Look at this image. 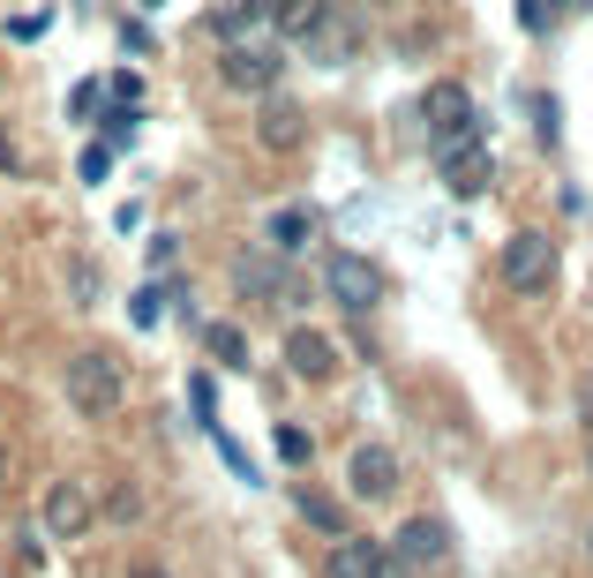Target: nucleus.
<instances>
[{
    "label": "nucleus",
    "mask_w": 593,
    "mask_h": 578,
    "mask_svg": "<svg viewBox=\"0 0 593 578\" xmlns=\"http://www.w3.org/2000/svg\"><path fill=\"white\" fill-rule=\"evenodd\" d=\"M61 391H68V406L84 413V421H106V413L128 406V361L106 353V346H84V353H68Z\"/></svg>",
    "instance_id": "nucleus-1"
},
{
    "label": "nucleus",
    "mask_w": 593,
    "mask_h": 578,
    "mask_svg": "<svg viewBox=\"0 0 593 578\" xmlns=\"http://www.w3.org/2000/svg\"><path fill=\"white\" fill-rule=\"evenodd\" d=\"M90 526H98V495H90V481H53V489L39 495V534L45 541H84Z\"/></svg>",
    "instance_id": "nucleus-2"
},
{
    "label": "nucleus",
    "mask_w": 593,
    "mask_h": 578,
    "mask_svg": "<svg viewBox=\"0 0 593 578\" xmlns=\"http://www.w3.org/2000/svg\"><path fill=\"white\" fill-rule=\"evenodd\" d=\"M504 286L526 293V301H541V293L556 286V241H549V233L526 226V233H510V241H504Z\"/></svg>",
    "instance_id": "nucleus-3"
},
{
    "label": "nucleus",
    "mask_w": 593,
    "mask_h": 578,
    "mask_svg": "<svg viewBox=\"0 0 593 578\" xmlns=\"http://www.w3.org/2000/svg\"><path fill=\"white\" fill-rule=\"evenodd\" d=\"M421 121H428V143H436V151H451V143H473V135H481V121H473V90H466V83H428Z\"/></svg>",
    "instance_id": "nucleus-4"
},
{
    "label": "nucleus",
    "mask_w": 593,
    "mask_h": 578,
    "mask_svg": "<svg viewBox=\"0 0 593 578\" xmlns=\"http://www.w3.org/2000/svg\"><path fill=\"white\" fill-rule=\"evenodd\" d=\"M323 293L339 301V308H353V316H369L383 301V271L369 263V255H353V248H339L331 263H323Z\"/></svg>",
    "instance_id": "nucleus-5"
},
{
    "label": "nucleus",
    "mask_w": 593,
    "mask_h": 578,
    "mask_svg": "<svg viewBox=\"0 0 593 578\" xmlns=\"http://www.w3.org/2000/svg\"><path fill=\"white\" fill-rule=\"evenodd\" d=\"M218 76L233 83V90H271V83L286 76V53H278V39H249V45H218Z\"/></svg>",
    "instance_id": "nucleus-6"
},
{
    "label": "nucleus",
    "mask_w": 593,
    "mask_h": 578,
    "mask_svg": "<svg viewBox=\"0 0 593 578\" xmlns=\"http://www.w3.org/2000/svg\"><path fill=\"white\" fill-rule=\"evenodd\" d=\"M443 556H451L443 519H406V526L391 534V564H398V571H436Z\"/></svg>",
    "instance_id": "nucleus-7"
},
{
    "label": "nucleus",
    "mask_w": 593,
    "mask_h": 578,
    "mask_svg": "<svg viewBox=\"0 0 593 578\" xmlns=\"http://www.w3.org/2000/svg\"><path fill=\"white\" fill-rule=\"evenodd\" d=\"M345 489L361 495V503H383V495L398 489V451L391 444H361V451L345 458Z\"/></svg>",
    "instance_id": "nucleus-8"
},
{
    "label": "nucleus",
    "mask_w": 593,
    "mask_h": 578,
    "mask_svg": "<svg viewBox=\"0 0 593 578\" xmlns=\"http://www.w3.org/2000/svg\"><path fill=\"white\" fill-rule=\"evenodd\" d=\"M218 45H249V39H278V8L271 0H226L211 15Z\"/></svg>",
    "instance_id": "nucleus-9"
},
{
    "label": "nucleus",
    "mask_w": 593,
    "mask_h": 578,
    "mask_svg": "<svg viewBox=\"0 0 593 578\" xmlns=\"http://www.w3.org/2000/svg\"><path fill=\"white\" fill-rule=\"evenodd\" d=\"M436 165H443V188H451V196H481L488 173H496V159H488L481 135H473V143H451V151H436Z\"/></svg>",
    "instance_id": "nucleus-10"
},
{
    "label": "nucleus",
    "mask_w": 593,
    "mask_h": 578,
    "mask_svg": "<svg viewBox=\"0 0 593 578\" xmlns=\"http://www.w3.org/2000/svg\"><path fill=\"white\" fill-rule=\"evenodd\" d=\"M391 571H398L391 548L383 541H361V534L331 541V564H323V578H391Z\"/></svg>",
    "instance_id": "nucleus-11"
},
{
    "label": "nucleus",
    "mask_w": 593,
    "mask_h": 578,
    "mask_svg": "<svg viewBox=\"0 0 593 578\" xmlns=\"http://www.w3.org/2000/svg\"><path fill=\"white\" fill-rule=\"evenodd\" d=\"M286 369L300 383H331L339 375V346L323 338V330H286Z\"/></svg>",
    "instance_id": "nucleus-12"
},
{
    "label": "nucleus",
    "mask_w": 593,
    "mask_h": 578,
    "mask_svg": "<svg viewBox=\"0 0 593 578\" xmlns=\"http://www.w3.org/2000/svg\"><path fill=\"white\" fill-rule=\"evenodd\" d=\"M308 241H316V210L308 204H278L263 218V248H271V255H300Z\"/></svg>",
    "instance_id": "nucleus-13"
},
{
    "label": "nucleus",
    "mask_w": 593,
    "mask_h": 578,
    "mask_svg": "<svg viewBox=\"0 0 593 578\" xmlns=\"http://www.w3.org/2000/svg\"><path fill=\"white\" fill-rule=\"evenodd\" d=\"M255 143H263V151H300V106H294V98H263V113H255Z\"/></svg>",
    "instance_id": "nucleus-14"
},
{
    "label": "nucleus",
    "mask_w": 593,
    "mask_h": 578,
    "mask_svg": "<svg viewBox=\"0 0 593 578\" xmlns=\"http://www.w3.org/2000/svg\"><path fill=\"white\" fill-rule=\"evenodd\" d=\"M271 8H278V39H294V45H308L331 23V0H271Z\"/></svg>",
    "instance_id": "nucleus-15"
},
{
    "label": "nucleus",
    "mask_w": 593,
    "mask_h": 578,
    "mask_svg": "<svg viewBox=\"0 0 593 578\" xmlns=\"http://www.w3.org/2000/svg\"><path fill=\"white\" fill-rule=\"evenodd\" d=\"M233 286L263 293V301H286V271H278L271 255H241V263H233Z\"/></svg>",
    "instance_id": "nucleus-16"
},
{
    "label": "nucleus",
    "mask_w": 593,
    "mask_h": 578,
    "mask_svg": "<svg viewBox=\"0 0 593 578\" xmlns=\"http://www.w3.org/2000/svg\"><path fill=\"white\" fill-rule=\"evenodd\" d=\"M204 353L218 369H249V330L241 324H204Z\"/></svg>",
    "instance_id": "nucleus-17"
},
{
    "label": "nucleus",
    "mask_w": 593,
    "mask_h": 578,
    "mask_svg": "<svg viewBox=\"0 0 593 578\" xmlns=\"http://www.w3.org/2000/svg\"><path fill=\"white\" fill-rule=\"evenodd\" d=\"M294 503H300V519H308V526H323V534H331V541H345V511H339V503H331V495L300 489Z\"/></svg>",
    "instance_id": "nucleus-18"
},
{
    "label": "nucleus",
    "mask_w": 593,
    "mask_h": 578,
    "mask_svg": "<svg viewBox=\"0 0 593 578\" xmlns=\"http://www.w3.org/2000/svg\"><path fill=\"white\" fill-rule=\"evenodd\" d=\"M278 458H286V466H308V458H316V444H308L300 421H278Z\"/></svg>",
    "instance_id": "nucleus-19"
},
{
    "label": "nucleus",
    "mask_w": 593,
    "mask_h": 578,
    "mask_svg": "<svg viewBox=\"0 0 593 578\" xmlns=\"http://www.w3.org/2000/svg\"><path fill=\"white\" fill-rule=\"evenodd\" d=\"M128 316H135V330H158V316H166V286H143L135 301H128Z\"/></svg>",
    "instance_id": "nucleus-20"
},
{
    "label": "nucleus",
    "mask_w": 593,
    "mask_h": 578,
    "mask_svg": "<svg viewBox=\"0 0 593 578\" xmlns=\"http://www.w3.org/2000/svg\"><path fill=\"white\" fill-rule=\"evenodd\" d=\"M188 399H196V413H204V428H218V383L204 369L188 375Z\"/></svg>",
    "instance_id": "nucleus-21"
},
{
    "label": "nucleus",
    "mask_w": 593,
    "mask_h": 578,
    "mask_svg": "<svg viewBox=\"0 0 593 578\" xmlns=\"http://www.w3.org/2000/svg\"><path fill=\"white\" fill-rule=\"evenodd\" d=\"M98 106H106V83H76V90H68V113H76V121H98Z\"/></svg>",
    "instance_id": "nucleus-22"
},
{
    "label": "nucleus",
    "mask_w": 593,
    "mask_h": 578,
    "mask_svg": "<svg viewBox=\"0 0 593 578\" xmlns=\"http://www.w3.org/2000/svg\"><path fill=\"white\" fill-rule=\"evenodd\" d=\"M128 143H135V113L113 106V113H106V151H128Z\"/></svg>",
    "instance_id": "nucleus-23"
},
{
    "label": "nucleus",
    "mask_w": 593,
    "mask_h": 578,
    "mask_svg": "<svg viewBox=\"0 0 593 578\" xmlns=\"http://www.w3.org/2000/svg\"><path fill=\"white\" fill-rule=\"evenodd\" d=\"M106 98H113V106H128V113H135V106H143V76H128V68H121V76L106 83Z\"/></svg>",
    "instance_id": "nucleus-24"
},
{
    "label": "nucleus",
    "mask_w": 593,
    "mask_h": 578,
    "mask_svg": "<svg viewBox=\"0 0 593 578\" xmlns=\"http://www.w3.org/2000/svg\"><path fill=\"white\" fill-rule=\"evenodd\" d=\"M106 173H113V151H106V143H90V151H84V181H106Z\"/></svg>",
    "instance_id": "nucleus-25"
},
{
    "label": "nucleus",
    "mask_w": 593,
    "mask_h": 578,
    "mask_svg": "<svg viewBox=\"0 0 593 578\" xmlns=\"http://www.w3.org/2000/svg\"><path fill=\"white\" fill-rule=\"evenodd\" d=\"M518 15H526V31H549V0H518Z\"/></svg>",
    "instance_id": "nucleus-26"
},
{
    "label": "nucleus",
    "mask_w": 593,
    "mask_h": 578,
    "mask_svg": "<svg viewBox=\"0 0 593 578\" xmlns=\"http://www.w3.org/2000/svg\"><path fill=\"white\" fill-rule=\"evenodd\" d=\"M15 165H23V159H15V143L0 135V173H15Z\"/></svg>",
    "instance_id": "nucleus-27"
},
{
    "label": "nucleus",
    "mask_w": 593,
    "mask_h": 578,
    "mask_svg": "<svg viewBox=\"0 0 593 578\" xmlns=\"http://www.w3.org/2000/svg\"><path fill=\"white\" fill-rule=\"evenodd\" d=\"M586 466H593V421H586Z\"/></svg>",
    "instance_id": "nucleus-28"
},
{
    "label": "nucleus",
    "mask_w": 593,
    "mask_h": 578,
    "mask_svg": "<svg viewBox=\"0 0 593 578\" xmlns=\"http://www.w3.org/2000/svg\"><path fill=\"white\" fill-rule=\"evenodd\" d=\"M0 481H8V451H0Z\"/></svg>",
    "instance_id": "nucleus-29"
},
{
    "label": "nucleus",
    "mask_w": 593,
    "mask_h": 578,
    "mask_svg": "<svg viewBox=\"0 0 593 578\" xmlns=\"http://www.w3.org/2000/svg\"><path fill=\"white\" fill-rule=\"evenodd\" d=\"M143 8H158V0H143Z\"/></svg>",
    "instance_id": "nucleus-30"
}]
</instances>
